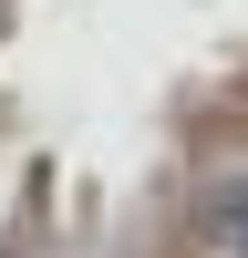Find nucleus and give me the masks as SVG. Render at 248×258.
<instances>
[{"instance_id": "1", "label": "nucleus", "mask_w": 248, "mask_h": 258, "mask_svg": "<svg viewBox=\"0 0 248 258\" xmlns=\"http://www.w3.org/2000/svg\"><path fill=\"white\" fill-rule=\"evenodd\" d=\"M186 238H197V258H248V165H227V176L197 186Z\"/></svg>"}]
</instances>
